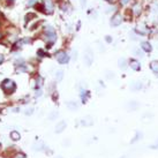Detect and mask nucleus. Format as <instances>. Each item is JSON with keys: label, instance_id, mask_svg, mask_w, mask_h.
Here are the masks:
<instances>
[{"label": "nucleus", "instance_id": "1", "mask_svg": "<svg viewBox=\"0 0 158 158\" xmlns=\"http://www.w3.org/2000/svg\"><path fill=\"white\" fill-rule=\"evenodd\" d=\"M128 9H129L130 14L133 15L134 20H140L145 12L144 5H143L142 0H134V1L130 4V7Z\"/></svg>", "mask_w": 158, "mask_h": 158}, {"label": "nucleus", "instance_id": "2", "mask_svg": "<svg viewBox=\"0 0 158 158\" xmlns=\"http://www.w3.org/2000/svg\"><path fill=\"white\" fill-rule=\"evenodd\" d=\"M125 22V18H123V13H121L120 11L115 12L111 15L110 18V27L111 28H118Z\"/></svg>", "mask_w": 158, "mask_h": 158}, {"label": "nucleus", "instance_id": "3", "mask_svg": "<svg viewBox=\"0 0 158 158\" xmlns=\"http://www.w3.org/2000/svg\"><path fill=\"white\" fill-rule=\"evenodd\" d=\"M134 31L140 37H145V36H149V31H150V27L148 26L145 22L143 21H137L136 22V26L134 27Z\"/></svg>", "mask_w": 158, "mask_h": 158}, {"label": "nucleus", "instance_id": "4", "mask_svg": "<svg viewBox=\"0 0 158 158\" xmlns=\"http://www.w3.org/2000/svg\"><path fill=\"white\" fill-rule=\"evenodd\" d=\"M45 37H46V41H48L50 44H53L54 42L57 41V33H56V29H54L52 26L45 27Z\"/></svg>", "mask_w": 158, "mask_h": 158}, {"label": "nucleus", "instance_id": "5", "mask_svg": "<svg viewBox=\"0 0 158 158\" xmlns=\"http://www.w3.org/2000/svg\"><path fill=\"white\" fill-rule=\"evenodd\" d=\"M56 59L59 64H62L64 65V64H67L68 61H69L70 57L66 51H58V52L56 53Z\"/></svg>", "mask_w": 158, "mask_h": 158}, {"label": "nucleus", "instance_id": "6", "mask_svg": "<svg viewBox=\"0 0 158 158\" xmlns=\"http://www.w3.org/2000/svg\"><path fill=\"white\" fill-rule=\"evenodd\" d=\"M1 87H2V89H4L5 92L12 93L14 90H15V83L11 80H5L4 82L1 83Z\"/></svg>", "mask_w": 158, "mask_h": 158}, {"label": "nucleus", "instance_id": "7", "mask_svg": "<svg viewBox=\"0 0 158 158\" xmlns=\"http://www.w3.org/2000/svg\"><path fill=\"white\" fill-rule=\"evenodd\" d=\"M140 49L144 53H151L152 50H154V46H152L151 42H149V41H141L140 42Z\"/></svg>", "mask_w": 158, "mask_h": 158}, {"label": "nucleus", "instance_id": "8", "mask_svg": "<svg viewBox=\"0 0 158 158\" xmlns=\"http://www.w3.org/2000/svg\"><path fill=\"white\" fill-rule=\"evenodd\" d=\"M128 66L130 67V69H133L134 72H140L141 68H142L141 62L135 58H130L129 60H128Z\"/></svg>", "mask_w": 158, "mask_h": 158}, {"label": "nucleus", "instance_id": "9", "mask_svg": "<svg viewBox=\"0 0 158 158\" xmlns=\"http://www.w3.org/2000/svg\"><path fill=\"white\" fill-rule=\"evenodd\" d=\"M44 9H45V13L51 15L54 12V4L53 0H44Z\"/></svg>", "mask_w": 158, "mask_h": 158}, {"label": "nucleus", "instance_id": "10", "mask_svg": "<svg viewBox=\"0 0 158 158\" xmlns=\"http://www.w3.org/2000/svg\"><path fill=\"white\" fill-rule=\"evenodd\" d=\"M118 67L120 68V69H122V70H125V69H127L129 66H128V60L126 58H119L118 59Z\"/></svg>", "mask_w": 158, "mask_h": 158}, {"label": "nucleus", "instance_id": "11", "mask_svg": "<svg viewBox=\"0 0 158 158\" xmlns=\"http://www.w3.org/2000/svg\"><path fill=\"white\" fill-rule=\"evenodd\" d=\"M142 88H143V83L141 81H134L130 84V90L133 91H140Z\"/></svg>", "mask_w": 158, "mask_h": 158}, {"label": "nucleus", "instance_id": "12", "mask_svg": "<svg viewBox=\"0 0 158 158\" xmlns=\"http://www.w3.org/2000/svg\"><path fill=\"white\" fill-rule=\"evenodd\" d=\"M149 67H150V69H151L152 73H155V75H156V74H158V60L150 61Z\"/></svg>", "mask_w": 158, "mask_h": 158}, {"label": "nucleus", "instance_id": "13", "mask_svg": "<svg viewBox=\"0 0 158 158\" xmlns=\"http://www.w3.org/2000/svg\"><path fill=\"white\" fill-rule=\"evenodd\" d=\"M134 1V0H118L117 5L119 6V8L121 7V8H126V7H128L132 2Z\"/></svg>", "mask_w": 158, "mask_h": 158}, {"label": "nucleus", "instance_id": "14", "mask_svg": "<svg viewBox=\"0 0 158 158\" xmlns=\"http://www.w3.org/2000/svg\"><path fill=\"white\" fill-rule=\"evenodd\" d=\"M66 126H67V123H66V121H59L58 123H57L56 126V133H61L64 129L66 128Z\"/></svg>", "mask_w": 158, "mask_h": 158}, {"label": "nucleus", "instance_id": "15", "mask_svg": "<svg viewBox=\"0 0 158 158\" xmlns=\"http://www.w3.org/2000/svg\"><path fill=\"white\" fill-rule=\"evenodd\" d=\"M128 37H129V39L130 41H133V42H139L140 41V36L135 33L134 29H132V30L128 33Z\"/></svg>", "mask_w": 158, "mask_h": 158}, {"label": "nucleus", "instance_id": "16", "mask_svg": "<svg viewBox=\"0 0 158 158\" xmlns=\"http://www.w3.org/2000/svg\"><path fill=\"white\" fill-rule=\"evenodd\" d=\"M92 62H93V56L91 53H87L84 56V64L87 66H91Z\"/></svg>", "mask_w": 158, "mask_h": 158}, {"label": "nucleus", "instance_id": "17", "mask_svg": "<svg viewBox=\"0 0 158 158\" xmlns=\"http://www.w3.org/2000/svg\"><path fill=\"white\" fill-rule=\"evenodd\" d=\"M139 105H140V104L136 102V100H132V102H129V103H128L126 107H127L128 110H130V111H135L137 107H139Z\"/></svg>", "mask_w": 158, "mask_h": 158}, {"label": "nucleus", "instance_id": "18", "mask_svg": "<svg viewBox=\"0 0 158 158\" xmlns=\"http://www.w3.org/2000/svg\"><path fill=\"white\" fill-rule=\"evenodd\" d=\"M92 123H93V119L90 115H87L85 118L82 119V125H84V126H91Z\"/></svg>", "mask_w": 158, "mask_h": 158}, {"label": "nucleus", "instance_id": "19", "mask_svg": "<svg viewBox=\"0 0 158 158\" xmlns=\"http://www.w3.org/2000/svg\"><path fill=\"white\" fill-rule=\"evenodd\" d=\"M150 12L155 15H158V1H154L150 6Z\"/></svg>", "mask_w": 158, "mask_h": 158}, {"label": "nucleus", "instance_id": "20", "mask_svg": "<svg viewBox=\"0 0 158 158\" xmlns=\"http://www.w3.org/2000/svg\"><path fill=\"white\" fill-rule=\"evenodd\" d=\"M133 53H134V56L140 57V58H143V57H144V52L140 49V46L139 48H135L134 50H133Z\"/></svg>", "mask_w": 158, "mask_h": 158}, {"label": "nucleus", "instance_id": "21", "mask_svg": "<svg viewBox=\"0 0 158 158\" xmlns=\"http://www.w3.org/2000/svg\"><path fill=\"white\" fill-rule=\"evenodd\" d=\"M44 148H46V147L42 141H39V142H37V143L34 144V150H43Z\"/></svg>", "mask_w": 158, "mask_h": 158}, {"label": "nucleus", "instance_id": "22", "mask_svg": "<svg viewBox=\"0 0 158 158\" xmlns=\"http://www.w3.org/2000/svg\"><path fill=\"white\" fill-rule=\"evenodd\" d=\"M81 98H82L83 103H87V100H88V98H89V91L81 90Z\"/></svg>", "mask_w": 158, "mask_h": 158}, {"label": "nucleus", "instance_id": "23", "mask_svg": "<svg viewBox=\"0 0 158 158\" xmlns=\"http://www.w3.org/2000/svg\"><path fill=\"white\" fill-rule=\"evenodd\" d=\"M67 107L69 108V110H76V108L78 107V105H77V103L76 102L69 100V102H67Z\"/></svg>", "mask_w": 158, "mask_h": 158}, {"label": "nucleus", "instance_id": "24", "mask_svg": "<svg viewBox=\"0 0 158 158\" xmlns=\"http://www.w3.org/2000/svg\"><path fill=\"white\" fill-rule=\"evenodd\" d=\"M62 78H64V70L62 69L57 70V73H56V80L57 81H61Z\"/></svg>", "mask_w": 158, "mask_h": 158}, {"label": "nucleus", "instance_id": "25", "mask_svg": "<svg viewBox=\"0 0 158 158\" xmlns=\"http://www.w3.org/2000/svg\"><path fill=\"white\" fill-rule=\"evenodd\" d=\"M20 137H21V136H20V133L15 132V130L11 133V139L13 140V141H18V140H20Z\"/></svg>", "mask_w": 158, "mask_h": 158}, {"label": "nucleus", "instance_id": "26", "mask_svg": "<svg viewBox=\"0 0 158 158\" xmlns=\"http://www.w3.org/2000/svg\"><path fill=\"white\" fill-rule=\"evenodd\" d=\"M142 136H143V134H142V133L137 132V133H136V135H135V137H134V139H133L132 141H130V143H135V142H136V141L141 140V137H142Z\"/></svg>", "mask_w": 158, "mask_h": 158}, {"label": "nucleus", "instance_id": "27", "mask_svg": "<svg viewBox=\"0 0 158 158\" xmlns=\"http://www.w3.org/2000/svg\"><path fill=\"white\" fill-rule=\"evenodd\" d=\"M104 41H105L107 44H112V42H113V37L111 36V35H106V36L104 37Z\"/></svg>", "mask_w": 158, "mask_h": 158}, {"label": "nucleus", "instance_id": "28", "mask_svg": "<svg viewBox=\"0 0 158 158\" xmlns=\"http://www.w3.org/2000/svg\"><path fill=\"white\" fill-rule=\"evenodd\" d=\"M106 78H108V80H111V78H113L114 77V73L113 72H111V70H106Z\"/></svg>", "mask_w": 158, "mask_h": 158}, {"label": "nucleus", "instance_id": "29", "mask_svg": "<svg viewBox=\"0 0 158 158\" xmlns=\"http://www.w3.org/2000/svg\"><path fill=\"white\" fill-rule=\"evenodd\" d=\"M38 1L39 0H28V1H27V5H28L29 7H33V6H35Z\"/></svg>", "mask_w": 158, "mask_h": 158}, {"label": "nucleus", "instance_id": "30", "mask_svg": "<svg viewBox=\"0 0 158 158\" xmlns=\"http://www.w3.org/2000/svg\"><path fill=\"white\" fill-rule=\"evenodd\" d=\"M57 117H58V112H57V111H53V112L49 115V119H50V120H54Z\"/></svg>", "mask_w": 158, "mask_h": 158}, {"label": "nucleus", "instance_id": "31", "mask_svg": "<svg viewBox=\"0 0 158 158\" xmlns=\"http://www.w3.org/2000/svg\"><path fill=\"white\" fill-rule=\"evenodd\" d=\"M33 112H34V108L33 107H29V108H27V110H26L24 114H26V115H31V114H33Z\"/></svg>", "mask_w": 158, "mask_h": 158}, {"label": "nucleus", "instance_id": "32", "mask_svg": "<svg viewBox=\"0 0 158 158\" xmlns=\"http://www.w3.org/2000/svg\"><path fill=\"white\" fill-rule=\"evenodd\" d=\"M60 8L62 12H67V4H66V2H62V4L60 5Z\"/></svg>", "mask_w": 158, "mask_h": 158}, {"label": "nucleus", "instance_id": "33", "mask_svg": "<svg viewBox=\"0 0 158 158\" xmlns=\"http://www.w3.org/2000/svg\"><path fill=\"white\" fill-rule=\"evenodd\" d=\"M106 2H108L110 5H114V4H117L118 2V0H105Z\"/></svg>", "mask_w": 158, "mask_h": 158}, {"label": "nucleus", "instance_id": "34", "mask_svg": "<svg viewBox=\"0 0 158 158\" xmlns=\"http://www.w3.org/2000/svg\"><path fill=\"white\" fill-rule=\"evenodd\" d=\"M41 96H42V90L38 89V90L36 91V97H41Z\"/></svg>", "mask_w": 158, "mask_h": 158}, {"label": "nucleus", "instance_id": "35", "mask_svg": "<svg viewBox=\"0 0 158 158\" xmlns=\"http://www.w3.org/2000/svg\"><path fill=\"white\" fill-rule=\"evenodd\" d=\"M14 158H26V156H24L23 154H18Z\"/></svg>", "mask_w": 158, "mask_h": 158}, {"label": "nucleus", "instance_id": "36", "mask_svg": "<svg viewBox=\"0 0 158 158\" xmlns=\"http://www.w3.org/2000/svg\"><path fill=\"white\" fill-rule=\"evenodd\" d=\"M87 4V0H81V7H84Z\"/></svg>", "mask_w": 158, "mask_h": 158}, {"label": "nucleus", "instance_id": "37", "mask_svg": "<svg viewBox=\"0 0 158 158\" xmlns=\"http://www.w3.org/2000/svg\"><path fill=\"white\" fill-rule=\"evenodd\" d=\"M158 148V141L156 142V144H154V145H151V149H157Z\"/></svg>", "mask_w": 158, "mask_h": 158}, {"label": "nucleus", "instance_id": "38", "mask_svg": "<svg viewBox=\"0 0 158 158\" xmlns=\"http://www.w3.org/2000/svg\"><path fill=\"white\" fill-rule=\"evenodd\" d=\"M80 27H81V22H77V27H76V30H80Z\"/></svg>", "mask_w": 158, "mask_h": 158}, {"label": "nucleus", "instance_id": "39", "mask_svg": "<svg viewBox=\"0 0 158 158\" xmlns=\"http://www.w3.org/2000/svg\"><path fill=\"white\" fill-rule=\"evenodd\" d=\"M2 61H4V56H2V54H0V64H1Z\"/></svg>", "mask_w": 158, "mask_h": 158}, {"label": "nucleus", "instance_id": "40", "mask_svg": "<svg viewBox=\"0 0 158 158\" xmlns=\"http://www.w3.org/2000/svg\"><path fill=\"white\" fill-rule=\"evenodd\" d=\"M156 76H157V77H158V74H156Z\"/></svg>", "mask_w": 158, "mask_h": 158}, {"label": "nucleus", "instance_id": "41", "mask_svg": "<svg viewBox=\"0 0 158 158\" xmlns=\"http://www.w3.org/2000/svg\"><path fill=\"white\" fill-rule=\"evenodd\" d=\"M58 158H61V157H58Z\"/></svg>", "mask_w": 158, "mask_h": 158}, {"label": "nucleus", "instance_id": "42", "mask_svg": "<svg viewBox=\"0 0 158 158\" xmlns=\"http://www.w3.org/2000/svg\"><path fill=\"white\" fill-rule=\"evenodd\" d=\"M77 158H81V157H77Z\"/></svg>", "mask_w": 158, "mask_h": 158}]
</instances>
